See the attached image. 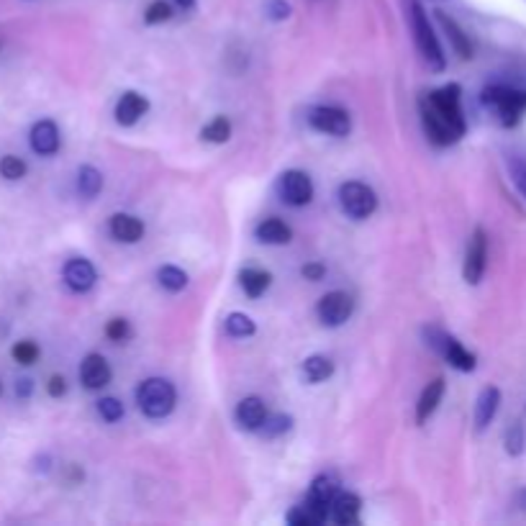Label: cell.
Here are the masks:
<instances>
[{"mask_svg":"<svg viewBox=\"0 0 526 526\" xmlns=\"http://www.w3.org/2000/svg\"><path fill=\"white\" fill-rule=\"evenodd\" d=\"M460 100L462 90L457 83H449L439 88V90H431V93L421 96V100H419L424 129H427L429 139L434 144H439V147L455 144L467 132Z\"/></svg>","mask_w":526,"mask_h":526,"instance_id":"obj_1","label":"cell"},{"mask_svg":"<svg viewBox=\"0 0 526 526\" xmlns=\"http://www.w3.org/2000/svg\"><path fill=\"white\" fill-rule=\"evenodd\" d=\"M483 106L498 118V124L516 126L526 114V90L509 85H491L483 90Z\"/></svg>","mask_w":526,"mask_h":526,"instance_id":"obj_2","label":"cell"},{"mask_svg":"<svg viewBox=\"0 0 526 526\" xmlns=\"http://www.w3.org/2000/svg\"><path fill=\"white\" fill-rule=\"evenodd\" d=\"M409 8H411V32L413 39H416V47L421 51V57L427 60V65L434 69V72H442L444 67H447V60H444V51L439 47V39H437V33L431 29V23H429L427 11H424V5L419 3V0H411L409 3Z\"/></svg>","mask_w":526,"mask_h":526,"instance_id":"obj_3","label":"cell"},{"mask_svg":"<svg viewBox=\"0 0 526 526\" xmlns=\"http://www.w3.org/2000/svg\"><path fill=\"white\" fill-rule=\"evenodd\" d=\"M175 388L165 378H149L136 391V403L149 419H165L175 409Z\"/></svg>","mask_w":526,"mask_h":526,"instance_id":"obj_4","label":"cell"},{"mask_svg":"<svg viewBox=\"0 0 526 526\" xmlns=\"http://www.w3.org/2000/svg\"><path fill=\"white\" fill-rule=\"evenodd\" d=\"M339 203H342V211L355 221H365L378 211V196L370 185L365 182H345L339 188Z\"/></svg>","mask_w":526,"mask_h":526,"instance_id":"obj_5","label":"cell"},{"mask_svg":"<svg viewBox=\"0 0 526 526\" xmlns=\"http://www.w3.org/2000/svg\"><path fill=\"white\" fill-rule=\"evenodd\" d=\"M278 193L280 198L293 206V208H300V206H309L313 198V182L306 172L300 170H288L278 178Z\"/></svg>","mask_w":526,"mask_h":526,"instance_id":"obj_6","label":"cell"},{"mask_svg":"<svg viewBox=\"0 0 526 526\" xmlns=\"http://www.w3.org/2000/svg\"><path fill=\"white\" fill-rule=\"evenodd\" d=\"M309 124L316 132L329 134V136H346L352 132V118L345 108L337 106H316L309 111Z\"/></svg>","mask_w":526,"mask_h":526,"instance_id":"obj_7","label":"cell"},{"mask_svg":"<svg viewBox=\"0 0 526 526\" xmlns=\"http://www.w3.org/2000/svg\"><path fill=\"white\" fill-rule=\"evenodd\" d=\"M485 264H488V236L485 231L475 229L470 236L467 245V254H465V267H462V278L467 285H477L483 275H485Z\"/></svg>","mask_w":526,"mask_h":526,"instance_id":"obj_8","label":"cell"},{"mask_svg":"<svg viewBox=\"0 0 526 526\" xmlns=\"http://www.w3.org/2000/svg\"><path fill=\"white\" fill-rule=\"evenodd\" d=\"M352 311H355V300H352V296L342 293V291L327 293L318 300V306H316V313H318L324 327H342L345 321H349Z\"/></svg>","mask_w":526,"mask_h":526,"instance_id":"obj_9","label":"cell"},{"mask_svg":"<svg viewBox=\"0 0 526 526\" xmlns=\"http://www.w3.org/2000/svg\"><path fill=\"white\" fill-rule=\"evenodd\" d=\"M62 278H65V285L69 291H75V293H88V291L96 285L98 272H96L93 263H88L83 257H75V260H69V263L65 264Z\"/></svg>","mask_w":526,"mask_h":526,"instance_id":"obj_10","label":"cell"},{"mask_svg":"<svg viewBox=\"0 0 526 526\" xmlns=\"http://www.w3.org/2000/svg\"><path fill=\"white\" fill-rule=\"evenodd\" d=\"M111 365L106 362L103 355H88L80 365V380L88 391H100L111 383Z\"/></svg>","mask_w":526,"mask_h":526,"instance_id":"obj_11","label":"cell"},{"mask_svg":"<svg viewBox=\"0 0 526 526\" xmlns=\"http://www.w3.org/2000/svg\"><path fill=\"white\" fill-rule=\"evenodd\" d=\"M29 139H32L33 152L42 154V157H51V154H57V149H60V129H57V124L50 121V118L36 121L32 126Z\"/></svg>","mask_w":526,"mask_h":526,"instance_id":"obj_12","label":"cell"},{"mask_svg":"<svg viewBox=\"0 0 526 526\" xmlns=\"http://www.w3.org/2000/svg\"><path fill=\"white\" fill-rule=\"evenodd\" d=\"M149 111V100L147 96L142 93H134V90H126L118 103H115V121L121 126H134L142 115H147Z\"/></svg>","mask_w":526,"mask_h":526,"instance_id":"obj_13","label":"cell"},{"mask_svg":"<svg viewBox=\"0 0 526 526\" xmlns=\"http://www.w3.org/2000/svg\"><path fill=\"white\" fill-rule=\"evenodd\" d=\"M437 352H442L444 360L449 362L452 367H457L460 373H473L475 370V355L470 352V349H465L462 346V342H457L455 337H449V334H444L442 345H439V349Z\"/></svg>","mask_w":526,"mask_h":526,"instance_id":"obj_14","label":"cell"},{"mask_svg":"<svg viewBox=\"0 0 526 526\" xmlns=\"http://www.w3.org/2000/svg\"><path fill=\"white\" fill-rule=\"evenodd\" d=\"M264 419H267V409H264L263 398L249 395L245 401H239V406H236V424L239 427L247 429V431H257L264 424Z\"/></svg>","mask_w":526,"mask_h":526,"instance_id":"obj_15","label":"cell"},{"mask_svg":"<svg viewBox=\"0 0 526 526\" xmlns=\"http://www.w3.org/2000/svg\"><path fill=\"white\" fill-rule=\"evenodd\" d=\"M362 501L360 495L355 494H337L334 503H331V519L339 526H352L360 521Z\"/></svg>","mask_w":526,"mask_h":526,"instance_id":"obj_16","label":"cell"},{"mask_svg":"<svg viewBox=\"0 0 526 526\" xmlns=\"http://www.w3.org/2000/svg\"><path fill=\"white\" fill-rule=\"evenodd\" d=\"M111 236L124 245H136L144 236V224L132 214L111 216Z\"/></svg>","mask_w":526,"mask_h":526,"instance_id":"obj_17","label":"cell"},{"mask_svg":"<svg viewBox=\"0 0 526 526\" xmlns=\"http://www.w3.org/2000/svg\"><path fill=\"white\" fill-rule=\"evenodd\" d=\"M498 406H501V391L488 385L483 388V393L477 395V406H475V429L477 431H485L488 424L495 419L498 413Z\"/></svg>","mask_w":526,"mask_h":526,"instance_id":"obj_18","label":"cell"},{"mask_svg":"<svg viewBox=\"0 0 526 526\" xmlns=\"http://www.w3.org/2000/svg\"><path fill=\"white\" fill-rule=\"evenodd\" d=\"M442 395H444V378L431 380L427 388H424L421 398H419V403H416V421H419V424H427L429 416L437 411V406H439Z\"/></svg>","mask_w":526,"mask_h":526,"instance_id":"obj_19","label":"cell"},{"mask_svg":"<svg viewBox=\"0 0 526 526\" xmlns=\"http://www.w3.org/2000/svg\"><path fill=\"white\" fill-rule=\"evenodd\" d=\"M254 234H257V239H260L263 245H275V247H278V245H288L291 236H293L291 226H288L285 221H280V218H264Z\"/></svg>","mask_w":526,"mask_h":526,"instance_id":"obj_20","label":"cell"},{"mask_svg":"<svg viewBox=\"0 0 526 526\" xmlns=\"http://www.w3.org/2000/svg\"><path fill=\"white\" fill-rule=\"evenodd\" d=\"M437 18H439L442 29L447 32V36H449V42H452L455 51L460 54L462 60H470V57H473V47H470V39L465 36V32H462L460 26H457L452 18L447 16L444 11H437Z\"/></svg>","mask_w":526,"mask_h":526,"instance_id":"obj_21","label":"cell"},{"mask_svg":"<svg viewBox=\"0 0 526 526\" xmlns=\"http://www.w3.org/2000/svg\"><path fill=\"white\" fill-rule=\"evenodd\" d=\"M239 282H242V288H245V293L249 298H260L270 288L272 275L264 272V270H257V267H247V270L239 272Z\"/></svg>","mask_w":526,"mask_h":526,"instance_id":"obj_22","label":"cell"},{"mask_svg":"<svg viewBox=\"0 0 526 526\" xmlns=\"http://www.w3.org/2000/svg\"><path fill=\"white\" fill-rule=\"evenodd\" d=\"M300 373L309 383L316 385V383H324V380H329L334 375V362L329 357H324V355H313V357L303 362Z\"/></svg>","mask_w":526,"mask_h":526,"instance_id":"obj_23","label":"cell"},{"mask_svg":"<svg viewBox=\"0 0 526 526\" xmlns=\"http://www.w3.org/2000/svg\"><path fill=\"white\" fill-rule=\"evenodd\" d=\"M78 190H80L83 198L98 196L100 190H103V175H100V170L90 165L80 167V172H78Z\"/></svg>","mask_w":526,"mask_h":526,"instance_id":"obj_24","label":"cell"},{"mask_svg":"<svg viewBox=\"0 0 526 526\" xmlns=\"http://www.w3.org/2000/svg\"><path fill=\"white\" fill-rule=\"evenodd\" d=\"M337 494H339V483L334 480L331 475H318L316 480H313L311 485V498L313 501H318V503H327V506H331L334 503V498H337Z\"/></svg>","mask_w":526,"mask_h":526,"instance_id":"obj_25","label":"cell"},{"mask_svg":"<svg viewBox=\"0 0 526 526\" xmlns=\"http://www.w3.org/2000/svg\"><path fill=\"white\" fill-rule=\"evenodd\" d=\"M200 136H203L206 142H211V144H224V142H229L231 139L229 118H226V115H216L211 124L203 126Z\"/></svg>","mask_w":526,"mask_h":526,"instance_id":"obj_26","label":"cell"},{"mask_svg":"<svg viewBox=\"0 0 526 526\" xmlns=\"http://www.w3.org/2000/svg\"><path fill=\"white\" fill-rule=\"evenodd\" d=\"M157 278H160V285H162L165 291H170V293H180L182 288L188 285V275H185V270L175 267V264H165V267H160Z\"/></svg>","mask_w":526,"mask_h":526,"instance_id":"obj_27","label":"cell"},{"mask_svg":"<svg viewBox=\"0 0 526 526\" xmlns=\"http://www.w3.org/2000/svg\"><path fill=\"white\" fill-rule=\"evenodd\" d=\"M226 331H229L231 337L245 339V337H252L257 331V327H254V321L249 318L247 313H229L226 316Z\"/></svg>","mask_w":526,"mask_h":526,"instance_id":"obj_28","label":"cell"},{"mask_svg":"<svg viewBox=\"0 0 526 526\" xmlns=\"http://www.w3.org/2000/svg\"><path fill=\"white\" fill-rule=\"evenodd\" d=\"M293 429V419L288 416V413H275V416H267L264 419V424L260 427L267 439H275L280 434H285V431H291Z\"/></svg>","mask_w":526,"mask_h":526,"instance_id":"obj_29","label":"cell"},{"mask_svg":"<svg viewBox=\"0 0 526 526\" xmlns=\"http://www.w3.org/2000/svg\"><path fill=\"white\" fill-rule=\"evenodd\" d=\"M26 162L16 157V154H5V157H0V175L5 178V180H21L23 175H26Z\"/></svg>","mask_w":526,"mask_h":526,"instance_id":"obj_30","label":"cell"},{"mask_svg":"<svg viewBox=\"0 0 526 526\" xmlns=\"http://www.w3.org/2000/svg\"><path fill=\"white\" fill-rule=\"evenodd\" d=\"M503 444H506V452H509L511 457H519L526 447L524 427H521V424H511V427L506 429V439H503Z\"/></svg>","mask_w":526,"mask_h":526,"instance_id":"obj_31","label":"cell"},{"mask_svg":"<svg viewBox=\"0 0 526 526\" xmlns=\"http://www.w3.org/2000/svg\"><path fill=\"white\" fill-rule=\"evenodd\" d=\"M170 18H172V5L167 0H154V3H149V8L144 11V21H147L149 26L165 23Z\"/></svg>","mask_w":526,"mask_h":526,"instance_id":"obj_32","label":"cell"},{"mask_svg":"<svg viewBox=\"0 0 526 526\" xmlns=\"http://www.w3.org/2000/svg\"><path fill=\"white\" fill-rule=\"evenodd\" d=\"M11 355H14V360H16L18 365L29 367V365H33V362L39 360V346H36V342H32V339H23V342L14 345Z\"/></svg>","mask_w":526,"mask_h":526,"instance_id":"obj_33","label":"cell"},{"mask_svg":"<svg viewBox=\"0 0 526 526\" xmlns=\"http://www.w3.org/2000/svg\"><path fill=\"white\" fill-rule=\"evenodd\" d=\"M98 413L103 421H108V424H114L118 421L121 416H124V403L118 401V398H100L98 401Z\"/></svg>","mask_w":526,"mask_h":526,"instance_id":"obj_34","label":"cell"},{"mask_svg":"<svg viewBox=\"0 0 526 526\" xmlns=\"http://www.w3.org/2000/svg\"><path fill=\"white\" fill-rule=\"evenodd\" d=\"M106 337H108L111 342H126V339L132 337L129 321H126V318H111L108 327H106Z\"/></svg>","mask_w":526,"mask_h":526,"instance_id":"obj_35","label":"cell"},{"mask_svg":"<svg viewBox=\"0 0 526 526\" xmlns=\"http://www.w3.org/2000/svg\"><path fill=\"white\" fill-rule=\"evenodd\" d=\"M509 170L516 188H519V193L526 198V157H511Z\"/></svg>","mask_w":526,"mask_h":526,"instance_id":"obj_36","label":"cell"},{"mask_svg":"<svg viewBox=\"0 0 526 526\" xmlns=\"http://www.w3.org/2000/svg\"><path fill=\"white\" fill-rule=\"evenodd\" d=\"M264 14L272 21H285L291 16V3L288 0H267L264 3Z\"/></svg>","mask_w":526,"mask_h":526,"instance_id":"obj_37","label":"cell"},{"mask_svg":"<svg viewBox=\"0 0 526 526\" xmlns=\"http://www.w3.org/2000/svg\"><path fill=\"white\" fill-rule=\"evenodd\" d=\"M303 278L306 280H311V282H318V280L324 278L327 275V267L321 263H309V264H303Z\"/></svg>","mask_w":526,"mask_h":526,"instance_id":"obj_38","label":"cell"},{"mask_svg":"<svg viewBox=\"0 0 526 526\" xmlns=\"http://www.w3.org/2000/svg\"><path fill=\"white\" fill-rule=\"evenodd\" d=\"M47 391H50L51 398H62L67 393L65 375H51L50 383H47Z\"/></svg>","mask_w":526,"mask_h":526,"instance_id":"obj_39","label":"cell"},{"mask_svg":"<svg viewBox=\"0 0 526 526\" xmlns=\"http://www.w3.org/2000/svg\"><path fill=\"white\" fill-rule=\"evenodd\" d=\"M33 393V380L32 378H21L16 383V395L18 398H29Z\"/></svg>","mask_w":526,"mask_h":526,"instance_id":"obj_40","label":"cell"},{"mask_svg":"<svg viewBox=\"0 0 526 526\" xmlns=\"http://www.w3.org/2000/svg\"><path fill=\"white\" fill-rule=\"evenodd\" d=\"M175 5H180L182 11H190V8H196V0H175Z\"/></svg>","mask_w":526,"mask_h":526,"instance_id":"obj_41","label":"cell"},{"mask_svg":"<svg viewBox=\"0 0 526 526\" xmlns=\"http://www.w3.org/2000/svg\"><path fill=\"white\" fill-rule=\"evenodd\" d=\"M519 501H521V506H524V509H526V488H524V491H521V494H519Z\"/></svg>","mask_w":526,"mask_h":526,"instance_id":"obj_42","label":"cell"},{"mask_svg":"<svg viewBox=\"0 0 526 526\" xmlns=\"http://www.w3.org/2000/svg\"><path fill=\"white\" fill-rule=\"evenodd\" d=\"M0 393H3V385H0Z\"/></svg>","mask_w":526,"mask_h":526,"instance_id":"obj_43","label":"cell"}]
</instances>
